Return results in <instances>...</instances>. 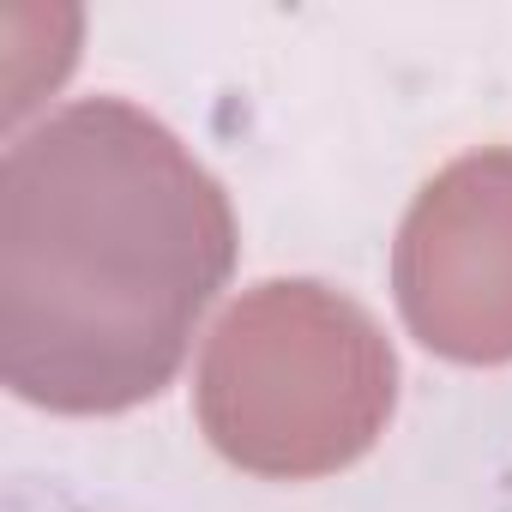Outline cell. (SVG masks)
I'll return each instance as SVG.
<instances>
[{"label": "cell", "instance_id": "1", "mask_svg": "<svg viewBox=\"0 0 512 512\" xmlns=\"http://www.w3.org/2000/svg\"><path fill=\"white\" fill-rule=\"evenodd\" d=\"M229 266V193L181 133L79 97L0 157V380L73 416L145 404Z\"/></svg>", "mask_w": 512, "mask_h": 512}, {"label": "cell", "instance_id": "2", "mask_svg": "<svg viewBox=\"0 0 512 512\" xmlns=\"http://www.w3.org/2000/svg\"><path fill=\"white\" fill-rule=\"evenodd\" d=\"M398 350L380 320L320 284L241 290L199 356L193 410L205 440L253 476H326L356 464L392 422Z\"/></svg>", "mask_w": 512, "mask_h": 512}, {"label": "cell", "instance_id": "3", "mask_svg": "<svg viewBox=\"0 0 512 512\" xmlns=\"http://www.w3.org/2000/svg\"><path fill=\"white\" fill-rule=\"evenodd\" d=\"M392 290L434 356L512 362V145L464 151L422 181L392 241Z\"/></svg>", "mask_w": 512, "mask_h": 512}]
</instances>
